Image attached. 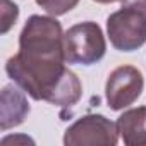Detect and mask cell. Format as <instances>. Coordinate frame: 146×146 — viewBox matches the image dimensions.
Instances as JSON below:
<instances>
[{
  "label": "cell",
  "instance_id": "obj_6",
  "mask_svg": "<svg viewBox=\"0 0 146 146\" xmlns=\"http://www.w3.org/2000/svg\"><path fill=\"white\" fill-rule=\"evenodd\" d=\"M29 103L23 91L14 86H5L0 98V129L7 131L21 125L29 113Z\"/></svg>",
  "mask_w": 146,
  "mask_h": 146
},
{
  "label": "cell",
  "instance_id": "obj_5",
  "mask_svg": "<svg viewBox=\"0 0 146 146\" xmlns=\"http://www.w3.org/2000/svg\"><path fill=\"white\" fill-rule=\"evenodd\" d=\"M144 78L134 65H120L110 72L105 84V98L110 110H124L131 107L143 93Z\"/></svg>",
  "mask_w": 146,
  "mask_h": 146
},
{
  "label": "cell",
  "instance_id": "obj_10",
  "mask_svg": "<svg viewBox=\"0 0 146 146\" xmlns=\"http://www.w3.org/2000/svg\"><path fill=\"white\" fill-rule=\"evenodd\" d=\"M96 4H113V2H124V0H93Z\"/></svg>",
  "mask_w": 146,
  "mask_h": 146
},
{
  "label": "cell",
  "instance_id": "obj_9",
  "mask_svg": "<svg viewBox=\"0 0 146 146\" xmlns=\"http://www.w3.org/2000/svg\"><path fill=\"white\" fill-rule=\"evenodd\" d=\"M19 7L11 0H2V35H5L17 21Z\"/></svg>",
  "mask_w": 146,
  "mask_h": 146
},
{
  "label": "cell",
  "instance_id": "obj_2",
  "mask_svg": "<svg viewBox=\"0 0 146 146\" xmlns=\"http://www.w3.org/2000/svg\"><path fill=\"white\" fill-rule=\"evenodd\" d=\"M107 35L119 52H134L146 43V0H124L107 19Z\"/></svg>",
  "mask_w": 146,
  "mask_h": 146
},
{
  "label": "cell",
  "instance_id": "obj_7",
  "mask_svg": "<svg viewBox=\"0 0 146 146\" xmlns=\"http://www.w3.org/2000/svg\"><path fill=\"white\" fill-rule=\"evenodd\" d=\"M117 131L127 146H146V107L125 110L117 119Z\"/></svg>",
  "mask_w": 146,
  "mask_h": 146
},
{
  "label": "cell",
  "instance_id": "obj_1",
  "mask_svg": "<svg viewBox=\"0 0 146 146\" xmlns=\"http://www.w3.org/2000/svg\"><path fill=\"white\" fill-rule=\"evenodd\" d=\"M64 31L53 16H31L21 35L19 52L5 64L7 76L33 100L72 107L81 100L79 78L65 67Z\"/></svg>",
  "mask_w": 146,
  "mask_h": 146
},
{
  "label": "cell",
  "instance_id": "obj_4",
  "mask_svg": "<svg viewBox=\"0 0 146 146\" xmlns=\"http://www.w3.org/2000/svg\"><path fill=\"white\" fill-rule=\"evenodd\" d=\"M119 143L117 122L102 113H88L70 124L64 134L65 146H115Z\"/></svg>",
  "mask_w": 146,
  "mask_h": 146
},
{
  "label": "cell",
  "instance_id": "obj_3",
  "mask_svg": "<svg viewBox=\"0 0 146 146\" xmlns=\"http://www.w3.org/2000/svg\"><path fill=\"white\" fill-rule=\"evenodd\" d=\"M64 53L67 64L93 65L107 53V41L102 28L93 21L70 26L64 33Z\"/></svg>",
  "mask_w": 146,
  "mask_h": 146
},
{
  "label": "cell",
  "instance_id": "obj_8",
  "mask_svg": "<svg viewBox=\"0 0 146 146\" xmlns=\"http://www.w3.org/2000/svg\"><path fill=\"white\" fill-rule=\"evenodd\" d=\"M35 2L48 14V16H53V17H58V16H64L67 14L69 11H72L79 0H35Z\"/></svg>",
  "mask_w": 146,
  "mask_h": 146
}]
</instances>
